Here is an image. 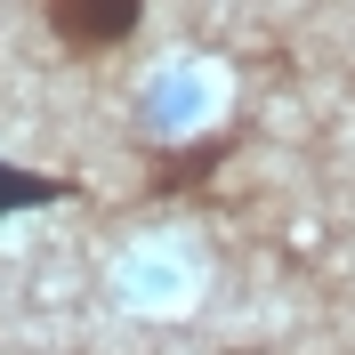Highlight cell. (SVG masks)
<instances>
[{
  "instance_id": "1",
  "label": "cell",
  "mask_w": 355,
  "mask_h": 355,
  "mask_svg": "<svg viewBox=\"0 0 355 355\" xmlns=\"http://www.w3.org/2000/svg\"><path fill=\"white\" fill-rule=\"evenodd\" d=\"M41 17L65 49H113V41L137 33L146 0H41Z\"/></svg>"
},
{
  "instance_id": "2",
  "label": "cell",
  "mask_w": 355,
  "mask_h": 355,
  "mask_svg": "<svg viewBox=\"0 0 355 355\" xmlns=\"http://www.w3.org/2000/svg\"><path fill=\"white\" fill-rule=\"evenodd\" d=\"M65 186H41V178H8L0 170V210H17V202H57Z\"/></svg>"
}]
</instances>
